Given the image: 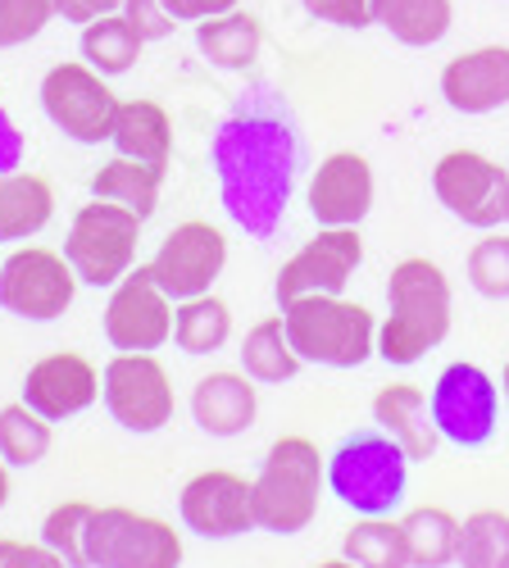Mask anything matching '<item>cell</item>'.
Here are the masks:
<instances>
[{
    "label": "cell",
    "mask_w": 509,
    "mask_h": 568,
    "mask_svg": "<svg viewBox=\"0 0 509 568\" xmlns=\"http://www.w3.org/2000/svg\"><path fill=\"white\" fill-rule=\"evenodd\" d=\"M368 6H374V28L409 51H428L455 28V0H368Z\"/></svg>",
    "instance_id": "25"
},
{
    "label": "cell",
    "mask_w": 509,
    "mask_h": 568,
    "mask_svg": "<svg viewBox=\"0 0 509 568\" xmlns=\"http://www.w3.org/2000/svg\"><path fill=\"white\" fill-rule=\"evenodd\" d=\"M78 51H82V60H86L91 69L105 73V78L114 82V78H123V73L136 69V60H142V51H146V41L136 37V28H132L123 14H105V19H96V23L82 28Z\"/></svg>",
    "instance_id": "30"
},
{
    "label": "cell",
    "mask_w": 509,
    "mask_h": 568,
    "mask_svg": "<svg viewBox=\"0 0 509 568\" xmlns=\"http://www.w3.org/2000/svg\"><path fill=\"white\" fill-rule=\"evenodd\" d=\"M374 423L409 455V464L432 459L441 437H437V423L428 409V392L419 383H387L374 396Z\"/></svg>",
    "instance_id": "21"
},
{
    "label": "cell",
    "mask_w": 509,
    "mask_h": 568,
    "mask_svg": "<svg viewBox=\"0 0 509 568\" xmlns=\"http://www.w3.org/2000/svg\"><path fill=\"white\" fill-rule=\"evenodd\" d=\"M91 196L114 201V205L132 210L136 219L146 223V219H155L160 196H164V169L142 164V160H128V155H114V160H105L96 173H91Z\"/></svg>",
    "instance_id": "26"
},
{
    "label": "cell",
    "mask_w": 509,
    "mask_h": 568,
    "mask_svg": "<svg viewBox=\"0 0 509 568\" xmlns=\"http://www.w3.org/2000/svg\"><path fill=\"white\" fill-rule=\"evenodd\" d=\"M55 446V423H45L37 409H28L23 400L0 405V459L10 468H32L51 455Z\"/></svg>",
    "instance_id": "31"
},
{
    "label": "cell",
    "mask_w": 509,
    "mask_h": 568,
    "mask_svg": "<svg viewBox=\"0 0 509 568\" xmlns=\"http://www.w3.org/2000/svg\"><path fill=\"white\" fill-rule=\"evenodd\" d=\"M86 559L91 568H182V532L132 505H96Z\"/></svg>",
    "instance_id": "9"
},
{
    "label": "cell",
    "mask_w": 509,
    "mask_h": 568,
    "mask_svg": "<svg viewBox=\"0 0 509 568\" xmlns=\"http://www.w3.org/2000/svg\"><path fill=\"white\" fill-rule=\"evenodd\" d=\"M301 368H305V359L287 342L283 314H268V318L246 327V337H242V373L251 377L255 387H283V383H292V377H301Z\"/></svg>",
    "instance_id": "27"
},
{
    "label": "cell",
    "mask_w": 509,
    "mask_h": 568,
    "mask_svg": "<svg viewBox=\"0 0 509 568\" xmlns=\"http://www.w3.org/2000/svg\"><path fill=\"white\" fill-rule=\"evenodd\" d=\"M500 400H505V414H509V355H505V368H500Z\"/></svg>",
    "instance_id": "44"
},
{
    "label": "cell",
    "mask_w": 509,
    "mask_h": 568,
    "mask_svg": "<svg viewBox=\"0 0 509 568\" xmlns=\"http://www.w3.org/2000/svg\"><path fill=\"white\" fill-rule=\"evenodd\" d=\"M314 568H355V564L342 555V559H323V564H314Z\"/></svg>",
    "instance_id": "45"
},
{
    "label": "cell",
    "mask_w": 509,
    "mask_h": 568,
    "mask_svg": "<svg viewBox=\"0 0 509 568\" xmlns=\"http://www.w3.org/2000/svg\"><path fill=\"white\" fill-rule=\"evenodd\" d=\"M301 10L328 28H346V32H364L374 28V6L368 0H301Z\"/></svg>",
    "instance_id": "37"
},
{
    "label": "cell",
    "mask_w": 509,
    "mask_h": 568,
    "mask_svg": "<svg viewBox=\"0 0 509 568\" xmlns=\"http://www.w3.org/2000/svg\"><path fill=\"white\" fill-rule=\"evenodd\" d=\"M101 405L123 433L155 437L177 414V392L160 355H114L101 368Z\"/></svg>",
    "instance_id": "11"
},
{
    "label": "cell",
    "mask_w": 509,
    "mask_h": 568,
    "mask_svg": "<svg viewBox=\"0 0 509 568\" xmlns=\"http://www.w3.org/2000/svg\"><path fill=\"white\" fill-rule=\"evenodd\" d=\"M119 91L86 60L51 64L41 78V110L78 146H105L119 123Z\"/></svg>",
    "instance_id": "8"
},
{
    "label": "cell",
    "mask_w": 509,
    "mask_h": 568,
    "mask_svg": "<svg viewBox=\"0 0 509 568\" xmlns=\"http://www.w3.org/2000/svg\"><path fill=\"white\" fill-rule=\"evenodd\" d=\"M323 491H328V455L314 437L283 433L264 450V464L251 478L255 528L273 537H301L318 518Z\"/></svg>",
    "instance_id": "3"
},
{
    "label": "cell",
    "mask_w": 509,
    "mask_h": 568,
    "mask_svg": "<svg viewBox=\"0 0 509 568\" xmlns=\"http://www.w3.org/2000/svg\"><path fill=\"white\" fill-rule=\"evenodd\" d=\"M0 568H69L45 541H19L0 537Z\"/></svg>",
    "instance_id": "39"
},
{
    "label": "cell",
    "mask_w": 509,
    "mask_h": 568,
    "mask_svg": "<svg viewBox=\"0 0 509 568\" xmlns=\"http://www.w3.org/2000/svg\"><path fill=\"white\" fill-rule=\"evenodd\" d=\"M142 219L132 210L114 205V201H96L91 196L69 232H64V260L73 264L82 287L110 292L114 282H123L136 268V251H142Z\"/></svg>",
    "instance_id": "6"
},
{
    "label": "cell",
    "mask_w": 509,
    "mask_h": 568,
    "mask_svg": "<svg viewBox=\"0 0 509 568\" xmlns=\"http://www.w3.org/2000/svg\"><path fill=\"white\" fill-rule=\"evenodd\" d=\"M119 14L136 28V37H142L146 45L169 41V37L177 32V19L164 10V0H123V10H119Z\"/></svg>",
    "instance_id": "38"
},
{
    "label": "cell",
    "mask_w": 509,
    "mask_h": 568,
    "mask_svg": "<svg viewBox=\"0 0 509 568\" xmlns=\"http://www.w3.org/2000/svg\"><path fill=\"white\" fill-rule=\"evenodd\" d=\"M359 264H364V232L359 227H318L309 242L277 268L273 301L283 310L301 296H346Z\"/></svg>",
    "instance_id": "13"
},
{
    "label": "cell",
    "mask_w": 509,
    "mask_h": 568,
    "mask_svg": "<svg viewBox=\"0 0 509 568\" xmlns=\"http://www.w3.org/2000/svg\"><path fill=\"white\" fill-rule=\"evenodd\" d=\"M500 214H505V223H509V178H505V201H500Z\"/></svg>",
    "instance_id": "46"
},
{
    "label": "cell",
    "mask_w": 509,
    "mask_h": 568,
    "mask_svg": "<svg viewBox=\"0 0 509 568\" xmlns=\"http://www.w3.org/2000/svg\"><path fill=\"white\" fill-rule=\"evenodd\" d=\"M505 178H509V164H500L482 151L459 146V151H446L432 164V196L465 227L496 232V227H505V214H500Z\"/></svg>",
    "instance_id": "14"
},
{
    "label": "cell",
    "mask_w": 509,
    "mask_h": 568,
    "mask_svg": "<svg viewBox=\"0 0 509 568\" xmlns=\"http://www.w3.org/2000/svg\"><path fill=\"white\" fill-rule=\"evenodd\" d=\"M328 491L355 518H391L409 491V455L383 428H359L328 455Z\"/></svg>",
    "instance_id": "4"
},
{
    "label": "cell",
    "mask_w": 509,
    "mask_h": 568,
    "mask_svg": "<svg viewBox=\"0 0 509 568\" xmlns=\"http://www.w3.org/2000/svg\"><path fill=\"white\" fill-rule=\"evenodd\" d=\"M164 10L177 19V28L182 23H205V19H214V14H227V10H242V0H164Z\"/></svg>",
    "instance_id": "40"
},
{
    "label": "cell",
    "mask_w": 509,
    "mask_h": 568,
    "mask_svg": "<svg viewBox=\"0 0 509 568\" xmlns=\"http://www.w3.org/2000/svg\"><path fill=\"white\" fill-rule=\"evenodd\" d=\"M55 10H60L64 23L86 28V23H96V19H105V14H119L123 0H55Z\"/></svg>",
    "instance_id": "41"
},
{
    "label": "cell",
    "mask_w": 509,
    "mask_h": 568,
    "mask_svg": "<svg viewBox=\"0 0 509 568\" xmlns=\"http://www.w3.org/2000/svg\"><path fill=\"white\" fill-rule=\"evenodd\" d=\"M23 155H28V141H23L19 123L10 119V110L0 105V173L19 169V164H23Z\"/></svg>",
    "instance_id": "42"
},
{
    "label": "cell",
    "mask_w": 509,
    "mask_h": 568,
    "mask_svg": "<svg viewBox=\"0 0 509 568\" xmlns=\"http://www.w3.org/2000/svg\"><path fill=\"white\" fill-rule=\"evenodd\" d=\"M51 19H60L55 0H0V51L37 41Z\"/></svg>",
    "instance_id": "36"
},
{
    "label": "cell",
    "mask_w": 509,
    "mask_h": 568,
    "mask_svg": "<svg viewBox=\"0 0 509 568\" xmlns=\"http://www.w3.org/2000/svg\"><path fill=\"white\" fill-rule=\"evenodd\" d=\"M441 101L455 110V114H496L509 105V45L491 41V45H478V51H465L455 55L441 78Z\"/></svg>",
    "instance_id": "19"
},
{
    "label": "cell",
    "mask_w": 509,
    "mask_h": 568,
    "mask_svg": "<svg viewBox=\"0 0 509 568\" xmlns=\"http://www.w3.org/2000/svg\"><path fill=\"white\" fill-rule=\"evenodd\" d=\"M509 559V514L505 509H474L469 518H459V568H500Z\"/></svg>",
    "instance_id": "32"
},
{
    "label": "cell",
    "mask_w": 509,
    "mask_h": 568,
    "mask_svg": "<svg viewBox=\"0 0 509 568\" xmlns=\"http://www.w3.org/2000/svg\"><path fill=\"white\" fill-rule=\"evenodd\" d=\"M110 146H114V155L142 160V164H155V169L169 173V160H173V114L160 101H146V97L123 101Z\"/></svg>",
    "instance_id": "23"
},
{
    "label": "cell",
    "mask_w": 509,
    "mask_h": 568,
    "mask_svg": "<svg viewBox=\"0 0 509 568\" xmlns=\"http://www.w3.org/2000/svg\"><path fill=\"white\" fill-rule=\"evenodd\" d=\"M55 219V186L51 178L10 169L0 173V246H23Z\"/></svg>",
    "instance_id": "22"
},
{
    "label": "cell",
    "mask_w": 509,
    "mask_h": 568,
    "mask_svg": "<svg viewBox=\"0 0 509 568\" xmlns=\"http://www.w3.org/2000/svg\"><path fill=\"white\" fill-rule=\"evenodd\" d=\"M78 273L64 251L51 246H19L0 260V310L28 323H55L78 301Z\"/></svg>",
    "instance_id": "10"
},
{
    "label": "cell",
    "mask_w": 509,
    "mask_h": 568,
    "mask_svg": "<svg viewBox=\"0 0 509 568\" xmlns=\"http://www.w3.org/2000/svg\"><path fill=\"white\" fill-rule=\"evenodd\" d=\"M19 400L28 409H37L45 423H69L78 414H86L91 405H101V368L78 351H55L41 355L28 373H23V392Z\"/></svg>",
    "instance_id": "18"
},
{
    "label": "cell",
    "mask_w": 509,
    "mask_h": 568,
    "mask_svg": "<svg viewBox=\"0 0 509 568\" xmlns=\"http://www.w3.org/2000/svg\"><path fill=\"white\" fill-rule=\"evenodd\" d=\"M196 51L218 73H246L264 51V23L246 10H227L196 23Z\"/></svg>",
    "instance_id": "24"
},
{
    "label": "cell",
    "mask_w": 509,
    "mask_h": 568,
    "mask_svg": "<svg viewBox=\"0 0 509 568\" xmlns=\"http://www.w3.org/2000/svg\"><path fill=\"white\" fill-rule=\"evenodd\" d=\"M500 568H509V559H505V564H500Z\"/></svg>",
    "instance_id": "47"
},
{
    "label": "cell",
    "mask_w": 509,
    "mask_h": 568,
    "mask_svg": "<svg viewBox=\"0 0 509 568\" xmlns=\"http://www.w3.org/2000/svg\"><path fill=\"white\" fill-rule=\"evenodd\" d=\"M400 537L409 550V568H450L459 550V514L446 505H414L400 518Z\"/></svg>",
    "instance_id": "28"
},
{
    "label": "cell",
    "mask_w": 509,
    "mask_h": 568,
    "mask_svg": "<svg viewBox=\"0 0 509 568\" xmlns=\"http://www.w3.org/2000/svg\"><path fill=\"white\" fill-rule=\"evenodd\" d=\"M6 505H10V464L0 459V509H6Z\"/></svg>",
    "instance_id": "43"
},
{
    "label": "cell",
    "mask_w": 509,
    "mask_h": 568,
    "mask_svg": "<svg viewBox=\"0 0 509 568\" xmlns=\"http://www.w3.org/2000/svg\"><path fill=\"white\" fill-rule=\"evenodd\" d=\"M146 264L173 301L205 296L218 287V277L227 268V232L210 219H187L164 232V242Z\"/></svg>",
    "instance_id": "15"
},
{
    "label": "cell",
    "mask_w": 509,
    "mask_h": 568,
    "mask_svg": "<svg viewBox=\"0 0 509 568\" xmlns=\"http://www.w3.org/2000/svg\"><path fill=\"white\" fill-rule=\"evenodd\" d=\"M428 409L437 423V437L455 450H482L500 433V383L474 359H455L437 373L428 392Z\"/></svg>",
    "instance_id": "7"
},
{
    "label": "cell",
    "mask_w": 509,
    "mask_h": 568,
    "mask_svg": "<svg viewBox=\"0 0 509 568\" xmlns=\"http://www.w3.org/2000/svg\"><path fill=\"white\" fill-rule=\"evenodd\" d=\"M210 169L227 223L255 242H268L283 227L305 173L301 123L273 82L242 87L237 101L223 110L210 141Z\"/></svg>",
    "instance_id": "1"
},
{
    "label": "cell",
    "mask_w": 509,
    "mask_h": 568,
    "mask_svg": "<svg viewBox=\"0 0 509 568\" xmlns=\"http://www.w3.org/2000/svg\"><path fill=\"white\" fill-rule=\"evenodd\" d=\"M342 555L355 568H409V550L396 518H359L342 537Z\"/></svg>",
    "instance_id": "33"
},
{
    "label": "cell",
    "mask_w": 509,
    "mask_h": 568,
    "mask_svg": "<svg viewBox=\"0 0 509 568\" xmlns=\"http://www.w3.org/2000/svg\"><path fill=\"white\" fill-rule=\"evenodd\" d=\"M173 310L177 301L155 282L151 264H136L110 287V305L101 314L105 342L114 355H160V346H173Z\"/></svg>",
    "instance_id": "12"
},
{
    "label": "cell",
    "mask_w": 509,
    "mask_h": 568,
    "mask_svg": "<svg viewBox=\"0 0 509 568\" xmlns=\"http://www.w3.org/2000/svg\"><path fill=\"white\" fill-rule=\"evenodd\" d=\"M91 514H96V505H91V500H60L51 514L41 518V541L51 546L69 568H91V559H86Z\"/></svg>",
    "instance_id": "34"
},
{
    "label": "cell",
    "mask_w": 509,
    "mask_h": 568,
    "mask_svg": "<svg viewBox=\"0 0 509 568\" xmlns=\"http://www.w3.org/2000/svg\"><path fill=\"white\" fill-rule=\"evenodd\" d=\"M192 423L205 433V437H218V442H233L242 433L255 428L259 418V392L255 383L242 373V368H210L201 383L192 387Z\"/></svg>",
    "instance_id": "20"
},
{
    "label": "cell",
    "mask_w": 509,
    "mask_h": 568,
    "mask_svg": "<svg viewBox=\"0 0 509 568\" xmlns=\"http://www.w3.org/2000/svg\"><path fill=\"white\" fill-rule=\"evenodd\" d=\"M177 518L192 537H205V541H233V537L255 532L251 478H242L237 468L196 473L177 491Z\"/></svg>",
    "instance_id": "16"
},
{
    "label": "cell",
    "mask_w": 509,
    "mask_h": 568,
    "mask_svg": "<svg viewBox=\"0 0 509 568\" xmlns=\"http://www.w3.org/2000/svg\"><path fill=\"white\" fill-rule=\"evenodd\" d=\"M378 201V173L359 151H333L318 160L305 186V210L318 227H359L374 214Z\"/></svg>",
    "instance_id": "17"
},
{
    "label": "cell",
    "mask_w": 509,
    "mask_h": 568,
    "mask_svg": "<svg viewBox=\"0 0 509 568\" xmlns=\"http://www.w3.org/2000/svg\"><path fill=\"white\" fill-rule=\"evenodd\" d=\"M455 323V287L437 260L405 255L387 277V314L378 318V359L414 368L428 359Z\"/></svg>",
    "instance_id": "2"
},
{
    "label": "cell",
    "mask_w": 509,
    "mask_h": 568,
    "mask_svg": "<svg viewBox=\"0 0 509 568\" xmlns=\"http://www.w3.org/2000/svg\"><path fill=\"white\" fill-rule=\"evenodd\" d=\"M227 342H233V305L223 296L205 292V296H192V301H177L173 310V346L182 355H218Z\"/></svg>",
    "instance_id": "29"
},
{
    "label": "cell",
    "mask_w": 509,
    "mask_h": 568,
    "mask_svg": "<svg viewBox=\"0 0 509 568\" xmlns=\"http://www.w3.org/2000/svg\"><path fill=\"white\" fill-rule=\"evenodd\" d=\"M287 342L305 364L364 368L378 355V314L350 296H301L277 310Z\"/></svg>",
    "instance_id": "5"
},
{
    "label": "cell",
    "mask_w": 509,
    "mask_h": 568,
    "mask_svg": "<svg viewBox=\"0 0 509 568\" xmlns=\"http://www.w3.org/2000/svg\"><path fill=\"white\" fill-rule=\"evenodd\" d=\"M465 273L482 301H509V232L478 236L465 260Z\"/></svg>",
    "instance_id": "35"
}]
</instances>
